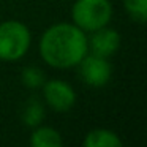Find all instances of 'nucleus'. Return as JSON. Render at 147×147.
I'll return each mask as SVG.
<instances>
[{
  "label": "nucleus",
  "mask_w": 147,
  "mask_h": 147,
  "mask_svg": "<svg viewBox=\"0 0 147 147\" xmlns=\"http://www.w3.org/2000/svg\"><path fill=\"white\" fill-rule=\"evenodd\" d=\"M87 52V36L84 30L74 24H55L49 27L40 40L43 60L54 68L78 67Z\"/></svg>",
  "instance_id": "f257e3e1"
},
{
  "label": "nucleus",
  "mask_w": 147,
  "mask_h": 147,
  "mask_svg": "<svg viewBox=\"0 0 147 147\" xmlns=\"http://www.w3.org/2000/svg\"><path fill=\"white\" fill-rule=\"evenodd\" d=\"M71 18L81 30L95 32L109 24L112 5L109 0H76L71 8Z\"/></svg>",
  "instance_id": "f03ea898"
},
{
  "label": "nucleus",
  "mask_w": 147,
  "mask_h": 147,
  "mask_svg": "<svg viewBox=\"0 0 147 147\" xmlns=\"http://www.w3.org/2000/svg\"><path fill=\"white\" fill-rule=\"evenodd\" d=\"M30 48V32L19 21L0 24V60L16 62Z\"/></svg>",
  "instance_id": "7ed1b4c3"
},
{
  "label": "nucleus",
  "mask_w": 147,
  "mask_h": 147,
  "mask_svg": "<svg viewBox=\"0 0 147 147\" xmlns=\"http://www.w3.org/2000/svg\"><path fill=\"white\" fill-rule=\"evenodd\" d=\"M79 76L90 87H105L112 74V67L106 57H100L87 52L84 59L78 63Z\"/></svg>",
  "instance_id": "20e7f679"
},
{
  "label": "nucleus",
  "mask_w": 147,
  "mask_h": 147,
  "mask_svg": "<svg viewBox=\"0 0 147 147\" xmlns=\"http://www.w3.org/2000/svg\"><path fill=\"white\" fill-rule=\"evenodd\" d=\"M43 95L49 108L57 112H67L76 103V93L74 89L67 82L60 79H52L43 84Z\"/></svg>",
  "instance_id": "39448f33"
},
{
  "label": "nucleus",
  "mask_w": 147,
  "mask_h": 147,
  "mask_svg": "<svg viewBox=\"0 0 147 147\" xmlns=\"http://www.w3.org/2000/svg\"><path fill=\"white\" fill-rule=\"evenodd\" d=\"M120 48V35L117 30L109 29L108 26L92 32L90 40H87V49L90 54L100 57H111Z\"/></svg>",
  "instance_id": "423d86ee"
},
{
  "label": "nucleus",
  "mask_w": 147,
  "mask_h": 147,
  "mask_svg": "<svg viewBox=\"0 0 147 147\" xmlns=\"http://www.w3.org/2000/svg\"><path fill=\"white\" fill-rule=\"evenodd\" d=\"M86 147H119L122 146V141L114 131L106 128H96L92 130L84 139Z\"/></svg>",
  "instance_id": "0eeeda50"
},
{
  "label": "nucleus",
  "mask_w": 147,
  "mask_h": 147,
  "mask_svg": "<svg viewBox=\"0 0 147 147\" xmlns=\"http://www.w3.org/2000/svg\"><path fill=\"white\" fill-rule=\"evenodd\" d=\"M36 130L30 136V146L33 147H60L63 144L57 130L51 127H35Z\"/></svg>",
  "instance_id": "6e6552de"
},
{
  "label": "nucleus",
  "mask_w": 147,
  "mask_h": 147,
  "mask_svg": "<svg viewBox=\"0 0 147 147\" xmlns=\"http://www.w3.org/2000/svg\"><path fill=\"white\" fill-rule=\"evenodd\" d=\"M43 119H45V106L38 98H29L24 105L22 109V120L27 127L35 128L41 125Z\"/></svg>",
  "instance_id": "1a4fd4ad"
},
{
  "label": "nucleus",
  "mask_w": 147,
  "mask_h": 147,
  "mask_svg": "<svg viewBox=\"0 0 147 147\" xmlns=\"http://www.w3.org/2000/svg\"><path fill=\"white\" fill-rule=\"evenodd\" d=\"M125 10L133 21L142 24L147 19V0H123Z\"/></svg>",
  "instance_id": "9d476101"
},
{
  "label": "nucleus",
  "mask_w": 147,
  "mask_h": 147,
  "mask_svg": "<svg viewBox=\"0 0 147 147\" xmlns=\"http://www.w3.org/2000/svg\"><path fill=\"white\" fill-rule=\"evenodd\" d=\"M22 82L26 87L29 89H40L43 87V84L46 82V78H45V73H43L40 68L36 67H27L24 68L22 71Z\"/></svg>",
  "instance_id": "9b49d317"
}]
</instances>
